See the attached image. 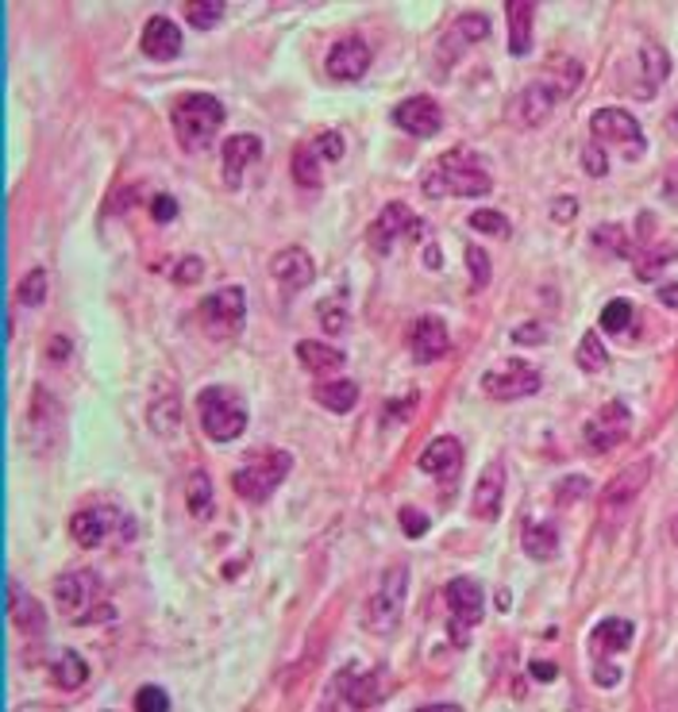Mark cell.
Returning a JSON list of instances; mask_svg holds the SVG:
<instances>
[{
  "label": "cell",
  "mask_w": 678,
  "mask_h": 712,
  "mask_svg": "<svg viewBox=\"0 0 678 712\" xmlns=\"http://www.w3.org/2000/svg\"><path fill=\"white\" fill-rule=\"evenodd\" d=\"M420 193L432 201L443 197H486L494 193V177H489L486 162L478 159L466 147H455V151L440 154L432 166L424 170L420 177Z\"/></svg>",
  "instance_id": "cell-1"
},
{
  "label": "cell",
  "mask_w": 678,
  "mask_h": 712,
  "mask_svg": "<svg viewBox=\"0 0 678 712\" xmlns=\"http://www.w3.org/2000/svg\"><path fill=\"white\" fill-rule=\"evenodd\" d=\"M54 601H58V613L69 624H100L112 621L116 608L108 601V590L97 574L89 570H74V574H62L54 582Z\"/></svg>",
  "instance_id": "cell-2"
},
{
  "label": "cell",
  "mask_w": 678,
  "mask_h": 712,
  "mask_svg": "<svg viewBox=\"0 0 678 712\" xmlns=\"http://www.w3.org/2000/svg\"><path fill=\"white\" fill-rule=\"evenodd\" d=\"M293 471V455L282 447H259L236 474H232V489L239 500L247 505H262L278 493V485L290 477Z\"/></svg>",
  "instance_id": "cell-3"
},
{
  "label": "cell",
  "mask_w": 678,
  "mask_h": 712,
  "mask_svg": "<svg viewBox=\"0 0 678 712\" xmlns=\"http://www.w3.org/2000/svg\"><path fill=\"white\" fill-rule=\"evenodd\" d=\"M197 420L213 443H232L247 432V401L232 386H208L197 393Z\"/></svg>",
  "instance_id": "cell-4"
},
{
  "label": "cell",
  "mask_w": 678,
  "mask_h": 712,
  "mask_svg": "<svg viewBox=\"0 0 678 712\" xmlns=\"http://www.w3.org/2000/svg\"><path fill=\"white\" fill-rule=\"evenodd\" d=\"M224 105L213 97V93H190L174 105L170 112V128H174L177 143L190 147V151H201L216 139V131L224 128Z\"/></svg>",
  "instance_id": "cell-5"
},
{
  "label": "cell",
  "mask_w": 678,
  "mask_h": 712,
  "mask_svg": "<svg viewBox=\"0 0 678 712\" xmlns=\"http://www.w3.org/2000/svg\"><path fill=\"white\" fill-rule=\"evenodd\" d=\"M405 597H409V567L397 562L381 574L378 590L366 597L363 608V628L374 632V636H394L397 624H401L405 613Z\"/></svg>",
  "instance_id": "cell-6"
},
{
  "label": "cell",
  "mask_w": 678,
  "mask_h": 712,
  "mask_svg": "<svg viewBox=\"0 0 678 712\" xmlns=\"http://www.w3.org/2000/svg\"><path fill=\"white\" fill-rule=\"evenodd\" d=\"M590 139L602 147L605 154H621L628 162H641L648 154V139L644 128L636 123L633 112H621V108H598L590 116Z\"/></svg>",
  "instance_id": "cell-7"
},
{
  "label": "cell",
  "mask_w": 678,
  "mask_h": 712,
  "mask_svg": "<svg viewBox=\"0 0 678 712\" xmlns=\"http://www.w3.org/2000/svg\"><path fill=\"white\" fill-rule=\"evenodd\" d=\"M69 536H74V543H82V547H100L112 536L120 539V543H131V539H136V520L116 505H85L69 516Z\"/></svg>",
  "instance_id": "cell-8"
},
{
  "label": "cell",
  "mask_w": 678,
  "mask_h": 712,
  "mask_svg": "<svg viewBox=\"0 0 678 712\" xmlns=\"http://www.w3.org/2000/svg\"><path fill=\"white\" fill-rule=\"evenodd\" d=\"M443 601H448V632L451 644L466 647L471 644V628L482 624L486 616V593L474 578H451L448 590H443Z\"/></svg>",
  "instance_id": "cell-9"
},
{
  "label": "cell",
  "mask_w": 678,
  "mask_h": 712,
  "mask_svg": "<svg viewBox=\"0 0 678 712\" xmlns=\"http://www.w3.org/2000/svg\"><path fill=\"white\" fill-rule=\"evenodd\" d=\"M424 236H428V224L420 220V216H412L401 201H389V205L374 216L370 228H366V242H370V250H378V255H389L401 239H424Z\"/></svg>",
  "instance_id": "cell-10"
},
{
  "label": "cell",
  "mask_w": 678,
  "mask_h": 712,
  "mask_svg": "<svg viewBox=\"0 0 678 712\" xmlns=\"http://www.w3.org/2000/svg\"><path fill=\"white\" fill-rule=\"evenodd\" d=\"M628 432H633V409L613 397V401H605L602 409L586 420V428H582V440H586L590 451L605 455V451H617L621 443L628 440Z\"/></svg>",
  "instance_id": "cell-11"
},
{
  "label": "cell",
  "mask_w": 678,
  "mask_h": 712,
  "mask_svg": "<svg viewBox=\"0 0 678 712\" xmlns=\"http://www.w3.org/2000/svg\"><path fill=\"white\" fill-rule=\"evenodd\" d=\"M540 386H544L540 370H536L532 363H525V358H509L502 370L482 374V389H486V397H494V401H520V397H536V393H540Z\"/></svg>",
  "instance_id": "cell-12"
},
{
  "label": "cell",
  "mask_w": 678,
  "mask_h": 712,
  "mask_svg": "<svg viewBox=\"0 0 678 712\" xmlns=\"http://www.w3.org/2000/svg\"><path fill=\"white\" fill-rule=\"evenodd\" d=\"M636 228L644 231V236H636V247H633V266H636V278L641 281H656L659 273L667 270V266L678 258V242L675 239H659L652 236V231L659 228L656 216L644 213L641 220H636Z\"/></svg>",
  "instance_id": "cell-13"
},
{
  "label": "cell",
  "mask_w": 678,
  "mask_h": 712,
  "mask_svg": "<svg viewBox=\"0 0 678 712\" xmlns=\"http://www.w3.org/2000/svg\"><path fill=\"white\" fill-rule=\"evenodd\" d=\"M648 477H652V459L628 463L625 471H621L610 485H605V493H602V520L605 524H613V520L621 524V516H625L628 508L636 505V497L644 493Z\"/></svg>",
  "instance_id": "cell-14"
},
{
  "label": "cell",
  "mask_w": 678,
  "mask_h": 712,
  "mask_svg": "<svg viewBox=\"0 0 678 712\" xmlns=\"http://www.w3.org/2000/svg\"><path fill=\"white\" fill-rule=\"evenodd\" d=\"M197 316L213 335H232L247 316V293L239 285L216 289V293H208L205 301L197 304Z\"/></svg>",
  "instance_id": "cell-15"
},
{
  "label": "cell",
  "mask_w": 678,
  "mask_h": 712,
  "mask_svg": "<svg viewBox=\"0 0 678 712\" xmlns=\"http://www.w3.org/2000/svg\"><path fill=\"white\" fill-rule=\"evenodd\" d=\"M556 93L548 89L544 82H528L520 93H513V100L505 105V120L513 123V128H540L544 120H548L551 112H556Z\"/></svg>",
  "instance_id": "cell-16"
},
{
  "label": "cell",
  "mask_w": 678,
  "mask_h": 712,
  "mask_svg": "<svg viewBox=\"0 0 678 712\" xmlns=\"http://www.w3.org/2000/svg\"><path fill=\"white\" fill-rule=\"evenodd\" d=\"M621 74H633V82H641L633 97L652 100L659 93V85L667 82V74H671V58H667V51L659 43H644L641 51L633 54V62L621 66Z\"/></svg>",
  "instance_id": "cell-17"
},
{
  "label": "cell",
  "mask_w": 678,
  "mask_h": 712,
  "mask_svg": "<svg viewBox=\"0 0 678 712\" xmlns=\"http://www.w3.org/2000/svg\"><path fill=\"white\" fill-rule=\"evenodd\" d=\"M394 123L401 131H409V136L417 139H432L443 131V108L435 97H428V93H417V97H405L401 105L394 108Z\"/></svg>",
  "instance_id": "cell-18"
},
{
  "label": "cell",
  "mask_w": 678,
  "mask_h": 712,
  "mask_svg": "<svg viewBox=\"0 0 678 712\" xmlns=\"http://www.w3.org/2000/svg\"><path fill=\"white\" fill-rule=\"evenodd\" d=\"M329 698H336L343 709H370L381 701V682L374 670H358V667H347L336 675V682H332ZM336 701H329V705H336Z\"/></svg>",
  "instance_id": "cell-19"
},
{
  "label": "cell",
  "mask_w": 678,
  "mask_h": 712,
  "mask_svg": "<svg viewBox=\"0 0 678 712\" xmlns=\"http://www.w3.org/2000/svg\"><path fill=\"white\" fill-rule=\"evenodd\" d=\"M324 69H329L332 82H358V77H366V69H370V46H366V39L358 35L336 39L329 58H324Z\"/></svg>",
  "instance_id": "cell-20"
},
{
  "label": "cell",
  "mask_w": 678,
  "mask_h": 712,
  "mask_svg": "<svg viewBox=\"0 0 678 712\" xmlns=\"http://www.w3.org/2000/svg\"><path fill=\"white\" fill-rule=\"evenodd\" d=\"M502 500H505V463L494 459V463L482 466L478 482H474L471 493V516L474 520H497L502 516Z\"/></svg>",
  "instance_id": "cell-21"
},
{
  "label": "cell",
  "mask_w": 678,
  "mask_h": 712,
  "mask_svg": "<svg viewBox=\"0 0 678 712\" xmlns=\"http://www.w3.org/2000/svg\"><path fill=\"white\" fill-rule=\"evenodd\" d=\"M270 273H275V281L286 289V293H301V289L313 285L316 262H313V255H309L305 247H286V250H278V255L270 258Z\"/></svg>",
  "instance_id": "cell-22"
},
{
  "label": "cell",
  "mask_w": 678,
  "mask_h": 712,
  "mask_svg": "<svg viewBox=\"0 0 678 712\" xmlns=\"http://www.w3.org/2000/svg\"><path fill=\"white\" fill-rule=\"evenodd\" d=\"M262 159V139L259 136H232L220 143V162H224V185L239 190L247 177V170Z\"/></svg>",
  "instance_id": "cell-23"
},
{
  "label": "cell",
  "mask_w": 678,
  "mask_h": 712,
  "mask_svg": "<svg viewBox=\"0 0 678 712\" xmlns=\"http://www.w3.org/2000/svg\"><path fill=\"white\" fill-rule=\"evenodd\" d=\"M633 621H625V616H605L602 624H594V632H590V659L594 662H613L621 651H628L633 647Z\"/></svg>",
  "instance_id": "cell-24"
},
{
  "label": "cell",
  "mask_w": 678,
  "mask_h": 712,
  "mask_svg": "<svg viewBox=\"0 0 678 712\" xmlns=\"http://www.w3.org/2000/svg\"><path fill=\"white\" fill-rule=\"evenodd\" d=\"M139 46H143L147 58L154 62H170L182 54V28H177L170 15H151L143 23V35H139Z\"/></svg>",
  "instance_id": "cell-25"
},
{
  "label": "cell",
  "mask_w": 678,
  "mask_h": 712,
  "mask_svg": "<svg viewBox=\"0 0 678 712\" xmlns=\"http://www.w3.org/2000/svg\"><path fill=\"white\" fill-rule=\"evenodd\" d=\"M409 350L417 363H435L451 350V335H448V324L440 316H420L409 332Z\"/></svg>",
  "instance_id": "cell-26"
},
{
  "label": "cell",
  "mask_w": 678,
  "mask_h": 712,
  "mask_svg": "<svg viewBox=\"0 0 678 712\" xmlns=\"http://www.w3.org/2000/svg\"><path fill=\"white\" fill-rule=\"evenodd\" d=\"M417 466L424 474L443 477V482H448V477H455L459 466H463V443H459L455 435H435V440L420 451Z\"/></svg>",
  "instance_id": "cell-27"
},
{
  "label": "cell",
  "mask_w": 678,
  "mask_h": 712,
  "mask_svg": "<svg viewBox=\"0 0 678 712\" xmlns=\"http://www.w3.org/2000/svg\"><path fill=\"white\" fill-rule=\"evenodd\" d=\"M8 621H12L20 632H28V636H43V628H46L43 605L23 593L20 578H8Z\"/></svg>",
  "instance_id": "cell-28"
},
{
  "label": "cell",
  "mask_w": 678,
  "mask_h": 712,
  "mask_svg": "<svg viewBox=\"0 0 678 712\" xmlns=\"http://www.w3.org/2000/svg\"><path fill=\"white\" fill-rule=\"evenodd\" d=\"M536 82H544L551 93H556V100L563 105L567 97H571L574 89L582 85V66L574 58H567V54H556V58H548L540 66V74H536Z\"/></svg>",
  "instance_id": "cell-29"
},
{
  "label": "cell",
  "mask_w": 678,
  "mask_h": 712,
  "mask_svg": "<svg viewBox=\"0 0 678 712\" xmlns=\"http://www.w3.org/2000/svg\"><path fill=\"white\" fill-rule=\"evenodd\" d=\"M520 547H525L528 559L551 562L559 554V528H556V520H525V528H520Z\"/></svg>",
  "instance_id": "cell-30"
},
{
  "label": "cell",
  "mask_w": 678,
  "mask_h": 712,
  "mask_svg": "<svg viewBox=\"0 0 678 712\" xmlns=\"http://www.w3.org/2000/svg\"><path fill=\"white\" fill-rule=\"evenodd\" d=\"M298 358H301V366H305L309 374H316V378H324V374H340L343 363H347L340 347L321 343V339H301L298 343Z\"/></svg>",
  "instance_id": "cell-31"
},
{
  "label": "cell",
  "mask_w": 678,
  "mask_h": 712,
  "mask_svg": "<svg viewBox=\"0 0 678 712\" xmlns=\"http://www.w3.org/2000/svg\"><path fill=\"white\" fill-rule=\"evenodd\" d=\"M51 678L62 693H74L89 682V662H85L74 647H62V651L51 659Z\"/></svg>",
  "instance_id": "cell-32"
},
{
  "label": "cell",
  "mask_w": 678,
  "mask_h": 712,
  "mask_svg": "<svg viewBox=\"0 0 678 712\" xmlns=\"http://www.w3.org/2000/svg\"><path fill=\"white\" fill-rule=\"evenodd\" d=\"M505 15H509V54H528L532 51V15H536V4L528 0H509L505 4Z\"/></svg>",
  "instance_id": "cell-33"
},
{
  "label": "cell",
  "mask_w": 678,
  "mask_h": 712,
  "mask_svg": "<svg viewBox=\"0 0 678 712\" xmlns=\"http://www.w3.org/2000/svg\"><path fill=\"white\" fill-rule=\"evenodd\" d=\"M486 35H489V20H486V15H482V12H463V15H459V20L448 28V35H443L440 46H443L448 54H455L459 46L466 51V46H471V43H482Z\"/></svg>",
  "instance_id": "cell-34"
},
{
  "label": "cell",
  "mask_w": 678,
  "mask_h": 712,
  "mask_svg": "<svg viewBox=\"0 0 678 712\" xmlns=\"http://www.w3.org/2000/svg\"><path fill=\"white\" fill-rule=\"evenodd\" d=\"M324 166H329V162L321 159V151L313 147V139H309V143H298L290 170H293V182H298L301 190H313V193L321 190V185H324Z\"/></svg>",
  "instance_id": "cell-35"
},
{
  "label": "cell",
  "mask_w": 678,
  "mask_h": 712,
  "mask_svg": "<svg viewBox=\"0 0 678 712\" xmlns=\"http://www.w3.org/2000/svg\"><path fill=\"white\" fill-rule=\"evenodd\" d=\"M313 401L329 412H351L358 404V386L347 378L340 381H316L313 386Z\"/></svg>",
  "instance_id": "cell-36"
},
{
  "label": "cell",
  "mask_w": 678,
  "mask_h": 712,
  "mask_svg": "<svg viewBox=\"0 0 678 712\" xmlns=\"http://www.w3.org/2000/svg\"><path fill=\"white\" fill-rule=\"evenodd\" d=\"M185 508H190L197 520H208V516H213L216 489H213V482H208L205 471H193L190 477H185Z\"/></svg>",
  "instance_id": "cell-37"
},
{
  "label": "cell",
  "mask_w": 678,
  "mask_h": 712,
  "mask_svg": "<svg viewBox=\"0 0 678 712\" xmlns=\"http://www.w3.org/2000/svg\"><path fill=\"white\" fill-rule=\"evenodd\" d=\"M590 242L610 258H633V247H636V239L628 236V228H621V224H598Z\"/></svg>",
  "instance_id": "cell-38"
},
{
  "label": "cell",
  "mask_w": 678,
  "mask_h": 712,
  "mask_svg": "<svg viewBox=\"0 0 678 712\" xmlns=\"http://www.w3.org/2000/svg\"><path fill=\"white\" fill-rule=\"evenodd\" d=\"M579 370H586V374H602L605 366H610V350H605V343H602V335L598 332H586L582 335V343H579Z\"/></svg>",
  "instance_id": "cell-39"
},
{
  "label": "cell",
  "mask_w": 678,
  "mask_h": 712,
  "mask_svg": "<svg viewBox=\"0 0 678 712\" xmlns=\"http://www.w3.org/2000/svg\"><path fill=\"white\" fill-rule=\"evenodd\" d=\"M15 301H20L23 309H39V304L46 301V270L43 266H31V270L23 273L20 285H15Z\"/></svg>",
  "instance_id": "cell-40"
},
{
  "label": "cell",
  "mask_w": 678,
  "mask_h": 712,
  "mask_svg": "<svg viewBox=\"0 0 678 712\" xmlns=\"http://www.w3.org/2000/svg\"><path fill=\"white\" fill-rule=\"evenodd\" d=\"M633 304L625 301V296H617V301H610L602 309V316H598V327L610 335H628V327H633Z\"/></svg>",
  "instance_id": "cell-41"
},
{
  "label": "cell",
  "mask_w": 678,
  "mask_h": 712,
  "mask_svg": "<svg viewBox=\"0 0 678 712\" xmlns=\"http://www.w3.org/2000/svg\"><path fill=\"white\" fill-rule=\"evenodd\" d=\"M185 20H190V28L208 31L224 20V4L220 0H190V4H185Z\"/></svg>",
  "instance_id": "cell-42"
},
{
  "label": "cell",
  "mask_w": 678,
  "mask_h": 712,
  "mask_svg": "<svg viewBox=\"0 0 678 712\" xmlns=\"http://www.w3.org/2000/svg\"><path fill=\"white\" fill-rule=\"evenodd\" d=\"M471 228L474 231H486V236H497V239H509L513 236V224L505 220L502 213H494V208H474V213H471Z\"/></svg>",
  "instance_id": "cell-43"
},
{
  "label": "cell",
  "mask_w": 678,
  "mask_h": 712,
  "mask_svg": "<svg viewBox=\"0 0 678 712\" xmlns=\"http://www.w3.org/2000/svg\"><path fill=\"white\" fill-rule=\"evenodd\" d=\"M321 324H324V332L329 335H340V332H347L351 327V312H347V304L340 301V296H329V301H321Z\"/></svg>",
  "instance_id": "cell-44"
},
{
  "label": "cell",
  "mask_w": 678,
  "mask_h": 712,
  "mask_svg": "<svg viewBox=\"0 0 678 712\" xmlns=\"http://www.w3.org/2000/svg\"><path fill=\"white\" fill-rule=\"evenodd\" d=\"M58 417H62L58 401H54V397L46 393L43 386H39L35 389V401H31V428H51Z\"/></svg>",
  "instance_id": "cell-45"
},
{
  "label": "cell",
  "mask_w": 678,
  "mask_h": 712,
  "mask_svg": "<svg viewBox=\"0 0 678 712\" xmlns=\"http://www.w3.org/2000/svg\"><path fill=\"white\" fill-rule=\"evenodd\" d=\"M313 147L321 151L324 162H340L343 154H347V139H343L340 131H321V136L313 139Z\"/></svg>",
  "instance_id": "cell-46"
},
{
  "label": "cell",
  "mask_w": 678,
  "mask_h": 712,
  "mask_svg": "<svg viewBox=\"0 0 678 712\" xmlns=\"http://www.w3.org/2000/svg\"><path fill=\"white\" fill-rule=\"evenodd\" d=\"M131 705H136V712H166L170 698H166V690H159V686H143Z\"/></svg>",
  "instance_id": "cell-47"
},
{
  "label": "cell",
  "mask_w": 678,
  "mask_h": 712,
  "mask_svg": "<svg viewBox=\"0 0 678 712\" xmlns=\"http://www.w3.org/2000/svg\"><path fill=\"white\" fill-rule=\"evenodd\" d=\"M466 262H471V278H474V289H486L489 285V258L482 247H466Z\"/></svg>",
  "instance_id": "cell-48"
},
{
  "label": "cell",
  "mask_w": 678,
  "mask_h": 712,
  "mask_svg": "<svg viewBox=\"0 0 678 712\" xmlns=\"http://www.w3.org/2000/svg\"><path fill=\"white\" fill-rule=\"evenodd\" d=\"M582 170H586L590 177H605L610 174V154H605L598 143H586V151H582Z\"/></svg>",
  "instance_id": "cell-49"
},
{
  "label": "cell",
  "mask_w": 678,
  "mask_h": 712,
  "mask_svg": "<svg viewBox=\"0 0 678 712\" xmlns=\"http://www.w3.org/2000/svg\"><path fill=\"white\" fill-rule=\"evenodd\" d=\"M401 524H405V536H409V539H420V536L428 531V524H432V520H428V516L420 513V508H401Z\"/></svg>",
  "instance_id": "cell-50"
},
{
  "label": "cell",
  "mask_w": 678,
  "mask_h": 712,
  "mask_svg": "<svg viewBox=\"0 0 678 712\" xmlns=\"http://www.w3.org/2000/svg\"><path fill=\"white\" fill-rule=\"evenodd\" d=\"M205 278V266H201V258H182L174 270V281L177 285H193V281Z\"/></svg>",
  "instance_id": "cell-51"
},
{
  "label": "cell",
  "mask_w": 678,
  "mask_h": 712,
  "mask_svg": "<svg viewBox=\"0 0 678 712\" xmlns=\"http://www.w3.org/2000/svg\"><path fill=\"white\" fill-rule=\"evenodd\" d=\"M151 216H154L159 224H170V220L177 216V201L170 197V193H159V197L151 201Z\"/></svg>",
  "instance_id": "cell-52"
},
{
  "label": "cell",
  "mask_w": 678,
  "mask_h": 712,
  "mask_svg": "<svg viewBox=\"0 0 678 712\" xmlns=\"http://www.w3.org/2000/svg\"><path fill=\"white\" fill-rule=\"evenodd\" d=\"M586 493H590V477H567V485L556 493V500H559V505H567V500L586 497Z\"/></svg>",
  "instance_id": "cell-53"
},
{
  "label": "cell",
  "mask_w": 678,
  "mask_h": 712,
  "mask_svg": "<svg viewBox=\"0 0 678 712\" xmlns=\"http://www.w3.org/2000/svg\"><path fill=\"white\" fill-rule=\"evenodd\" d=\"M594 682L598 686H617L621 667H613V662H594Z\"/></svg>",
  "instance_id": "cell-54"
},
{
  "label": "cell",
  "mask_w": 678,
  "mask_h": 712,
  "mask_svg": "<svg viewBox=\"0 0 678 712\" xmlns=\"http://www.w3.org/2000/svg\"><path fill=\"white\" fill-rule=\"evenodd\" d=\"M574 213H579V201L574 197H559L556 201V208H551V216H556V220H574Z\"/></svg>",
  "instance_id": "cell-55"
},
{
  "label": "cell",
  "mask_w": 678,
  "mask_h": 712,
  "mask_svg": "<svg viewBox=\"0 0 678 712\" xmlns=\"http://www.w3.org/2000/svg\"><path fill=\"white\" fill-rule=\"evenodd\" d=\"M528 670H532L536 682H556V678H559V667H556V662H544V659H536Z\"/></svg>",
  "instance_id": "cell-56"
},
{
  "label": "cell",
  "mask_w": 678,
  "mask_h": 712,
  "mask_svg": "<svg viewBox=\"0 0 678 712\" xmlns=\"http://www.w3.org/2000/svg\"><path fill=\"white\" fill-rule=\"evenodd\" d=\"M659 301H664L667 309H678V285H659Z\"/></svg>",
  "instance_id": "cell-57"
},
{
  "label": "cell",
  "mask_w": 678,
  "mask_h": 712,
  "mask_svg": "<svg viewBox=\"0 0 678 712\" xmlns=\"http://www.w3.org/2000/svg\"><path fill=\"white\" fill-rule=\"evenodd\" d=\"M424 262H428V270H440V262H443V258H440V250H435V247H428V250H424Z\"/></svg>",
  "instance_id": "cell-58"
},
{
  "label": "cell",
  "mask_w": 678,
  "mask_h": 712,
  "mask_svg": "<svg viewBox=\"0 0 678 712\" xmlns=\"http://www.w3.org/2000/svg\"><path fill=\"white\" fill-rule=\"evenodd\" d=\"M667 131H671V136H678V105L671 108V116H667Z\"/></svg>",
  "instance_id": "cell-59"
},
{
  "label": "cell",
  "mask_w": 678,
  "mask_h": 712,
  "mask_svg": "<svg viewBox=\"0 0 678 712\" xmlns=\"http://www.w3.org/2000/svg\"><path fill=\"white\" fill-rule=\"evenodd\" d=\"M671 539H675V547H678V516L671 520Z\"/></svg>",
  "instance_id": "cell-60"
}]
</instances>
